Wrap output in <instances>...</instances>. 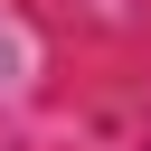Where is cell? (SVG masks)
<instances>
[]
</instances>
